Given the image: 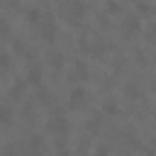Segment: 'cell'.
I'll return each mask as SVG.
<instances>
[{"label":"cell","mask_w":156,"mask_h":156,"mask_svg":"<svg viewBox=\"0 0 156 156\" xmlns=\"http://www.w3.org/2000/svg\"><path fill=\"white\" fill-rule=\"evenodd\" d=\"M46 129H49L51 134H56V136H66V134L71 132V122H68V117L56 115V117H51V119L46 122Z\"/></svg>","instance_id":"cell-1"},{"label":"cell","mask_w":156,"mask_h":156,"mask_svg":"<svg viewBox=\"0 0 156 156\" xmlns=\"http://www.w3.org/2000/svg\"><path fill=\"white\" fill-rule=\"evenodd\" d=\"M85 102H88V90L83 85H73L71 88V95H68L71 110H80V107H85Z\"/></svg>","instance_id":"cell-2"},{"label":"cell","mask_w":156,"mask_h":156,"mask_svg":"<svg viewBox=\"0 0 156 156\" xmlns=\"http://www.w3.org/2000/svg\"><path fill=\"white\" fill-rule=\"evenodd\" d=\"M88 76H90V68H88V63H85L83 58H78V61L73 63V76H71V80H76V83H83Z\"/></svg>","instance_id":"cell-3"},{"label":"cell","mask_w":156,"mask_h":156,"mask_svg":"<svg viewBox=\"0 0 156 156\" xmlns=\"http://www.w3.org/2000/svg\"><path fill=\"white\" fill-rule=\"evenodd\" d=\"M44 154V139L39 134H32L27 141V156H41Z\"/></svg>","instance_id":"cell-4"},{"label":"cell","mask_w":156,"mask_h":156,"mask_svg":"<svg viewBox=\"0 0 156 156\" xmlns=\"http://www.w3.org/2000/svg\"><path fill=\"white\" fill-rule=\"evenodd\" d=\"M39 29H41V37H44L46 41H54V37H56V24H54L51 20H49V22H44V20H41Z\"/></svg>","instance_id":"cell-5"},{"label":"cell","mask_w":156,"mask_h":156,"mask_svg":"<svg viewBox=\"0 0 156 156\" xmlns=\"http://www.w3.org/2000/svg\"><path fill=\"white\" fill-rule=\"evenodd\" d=\"M27 83L29 85H41V68H37V66H32L29 68V73H27Z\"/></svg>","instance_id":"cell-6"},{"label":"cell","mask_w":156,"mask_h":156,"mask_svg":"<svg viewBox=\"0 0 156 156\" xmlns=\"http://www.w3.org/2000/svg\"><path fill=\"white\" fill-rule=\"evenodd\" d=\"M102 112H105V115H117V112H119L117 100H115V98H105V100H102Z\"/></svg>","instance_id":"cell-7"},{"label":"cell","mask_w":156,"mask_h":156,"mask_svg":"<svg viewBox=\"0 0 156 156\" xmlns=\"http://www.w3.org/2000/svg\"><path fill=\"white\" fill-rule=\"evenodd\" d=\"M12 122H15V112L2 105V107H0V124H2V127H10Z\"/></svg>","instance_id":"cell-8"},{"label":"cell","mask_w":156,"mask_h":156,"mask_svg":"<svg viewBox=\"0 0 156 156\" xmlns=\"http://www.w3.org/2000/svg\"><path fill=\"white\" fill-rule=\"evenodd\" d=\"M83 15H85V5H83V2H78V0H76V2H73V5H71V17H73V20H76V17H78V20H80V17H83Z\"/></svg>","instance_id":"cell-9"},{"label":"cell","mask_w":156,"mask_h":156,"mask_svg":"<svg viewBox=\"0 0 156 156\" xmlns=\"http://www.w3.org/2000/svg\"><path fill=\"white\" fill-rule=\"evenodd\" d=\"M139 29H141L139 17H129V20H127V34H134V32H139Z\"/></svg>","instance_id":"cell-10"},{"label":"cell","mask_w":156,"mask_h":156,"mask_svg":"<svg viewBox=\"0 0 156 156\" xmlns=\"http://www.w3.org/2000/svg\"><path fill=\"white\" fill-rule=\"evenodd\" d=\"M27 20H29L32 24H41V12H39L37 7H32V10H27Z\"/></svg>","instance_id":"cell-11"},{"label":"cell","mask_w":156,"mask_h":156,"mask_svg":"<svg viewBox=\"0 0 156 156\" xmlns=\"http://www.w3.org/2000/svg\"><path fill=\"white\" fill-rule=\"evenodd\" d=\"M10 68H12V56L2 51L0 54V71H10Z\"/></svg>","instance_id":"cell-12"},{"label":"cell","mask_w":156,"mask_h":156,"mask_svg":"<svg viewBox=\"0 0 156 156\" xmlns=\"http://www.w3.org/2000/svg\"><path fill=\"white\" fill-rule=\"evenodd\" d=\"M49 63H51L54 68H61V66H63V54H58V51H54V54L49 56Z\"/></svg>","instance_id":"cell-13"},{"label":"cell","mask_w":156,"mask_h":156,"mask_svg":"<svg viewBox=\"0 0 156 156\" xmlns=\"http://www.w3.org/2000/svg\"><path fill=\"white\" fill-rule=\"evenodd\" d=\"M122 7H119V2H115V0H107V12H112V15H117Z\"/></svg>","instance_id":"cell-14"},{"label":"cell","mask_w":156,"mask_h":156,"mask_svg":"<svg viewBox=\"0 0 156 156\" xmlns=\"http://www.w3.org/2000/svg\"><path fill=\"white\" fill-rule=\"evenodd\" d=\"M22 90H24V83H15V85H12V90H10V95H12V98H17Z\"/></svg>","instance_id":"cell-15"},{"label":"cell","mask_w":156,"mask_h":156,"mask_svg":"<svg viewBox=\"0 0 156 156\" xmlns=\"http://www.w3.org/2000/svg\"><path fill=\"white\" fill-rule=\"evenodd\" d=\"M0 34H10V22L7 20H0Z\"/></svg>","instance_id":"cell-16"},{"label":"cell","mask_w":156,"mask_h":156,"mask_svg":"<svg viewBox=\"0 0 156 156\" xmlns=\"http://www.w3.org/2000/svg\"><path fill=\"white\" fill-rule=\"evenodd\" d=\"M93 156H110V151H107V146H98Z\"/></svg>","instance_id":"cell-17"},{"label":"cell","mask_w":156,"mask_h":156,"mask_svg":"<svg viewBox=\"0 0 156 156\" xmlns=\"http://www.w3.org/2000/svg\"><path fill=\"white\" fill-rule=\"evenodd\" d=\"M127 95H139V90L134 85H127Z\"/></svg>","instance_id":"cell-18"},{"label":"cell","mask_w":156,"mask_h":156,"mask_svg":"<svg viewBox=\"0 0 156 156\" xmlns=\"http://www.w3.org/2000/svg\"><path fill=\"white\" fill-rule=\"evenodd\" d=\"M41 102H44V105H49V93H46L44 88H41Z\"/></svg>","instance_id":"cell-19"},{"label":"cell","mask_w":156,"mask_h":156,"mask_svg":"<svg viewBox=\"0 0 156 156\" xmlns=\"http://www.w3.org/2000/svg\"><path fill=\"white\" fill-rule=\"evenodd\" d=\"M15 51H20V54H22V51H24V44H22V41H15Z\"/></svg>","instance_id":"cell-20"},{"label":"cell","mask_w":156,"mask_h":156,"mask_svg":"<svg viewBox=\"0 0 156 156\" xmlns=\"http://www.w3.org/2000/svg\"><path fill=\"white\" fill-rule=\"evenodd\" d=\"M146 156H156V154H154V151H149V154H146Z\"/></svg>","instance_id":"cell-21"}]
</instances>
